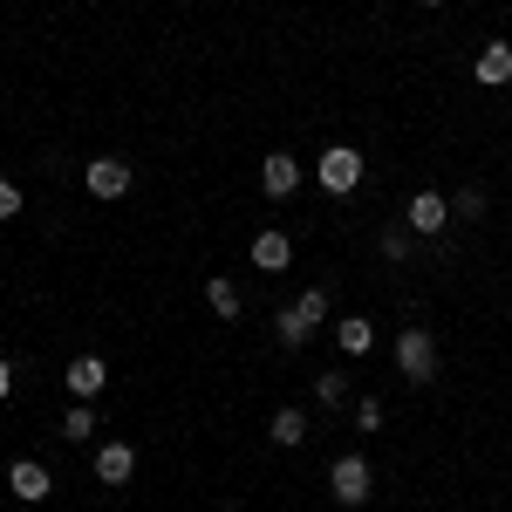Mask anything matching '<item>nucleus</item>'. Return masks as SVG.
<instances>
[{
	"label": "nucleus",
	"mask_w": 512,
	"mask_h": 512,
	"mask_svg": "<svg viewBox=\"0 0 512 512\" xmlns=\"http://www.w3.org/2000/svg\"><path fill=\"white\" fill-rule=\"evenodd\" d=\"M424 7H444V0H424Z\"/></svg>",
	"instance_id": "23"
},
{
	"label": "nucleus",
	"mask_w": 512,
	"mask_h": 512,
	"mask_svg": "<svg viewBox=\"0 0 512 512\" xmlns=\"http://www.w3.org/2000/svg\"><path fill=\"white\" fill-rule=\"evenodd\" d=\"M335 342H342V355H369L376 349V321L369 315H342L335 321Z\"/></svg>",
	"instance_id": "13"
},
{
	"label": "nucleus",
	"mask_w": 512,
	"mask_h": 512,
	"mask_svg": "<svg viewBox=\"0 0 512 512\" xmlns=\"http://www.w3.org/2000/svg\"><path fill=\"white\" fill-rule=\"evenodd\" d=\"M287 260H294V239L280 233V226H267V233L253 239V267H260V274H280Z\"/></svg>",
	"instance_id": "11"
},
{
	"label": "nucleus",
	"mask_w": 512,
	"mask_h": 512,
	"mask_svg": "<svg viewBox=\"0 0 512 512\" xmlns=\"http://www.w3.org/2000/svg\"><path fill=\"white\" fill-rule=\"evenodd\" d=\"M315 396H321V403H328V410H342V403H349V376H342V369H321Z\"/></svg>",
	"instance_id": "17"
},
{
	"label": "nucleus",
	"mask_w": 512,
	"mask_h": 512,
	"mask_svg": "<svg viewBox=\"0 0 512 512\" xmlns=\"http://www.w3.org/2000/svg\"><path fill=\"white\" fill-rule=\"evenodd\" d=\"M478 82H485V89L512 82V41H485V48H478Z\"/></svg>",
	"instance_id": "12"
},
{
	"label": "nucleus",
	"mask_w": 512,
	"mask_h": 512,
	"mask_svg": "<svg viewBox=\"0 0 512 512\" xmlns=\"http://www.w3.org/2000/svg\"><path fill=\"white\" fill-rule=\"evenodd\" d=\"M321 185L335 198H349L355 185H362V151H349V144H328L321 151Z\"/></svg>",
	"instance_id": "4"
},
{
	"label": "nucleus",
	"mask_w": 512,
	"mask_h": 512,
	"mask_svg": "<svg viewBox=\"0 0 512 512\" xmlns=\"http://www.w3.org/2000/svg\"><path fill=\"white\" fill-rule=\"evenodd\" d=\"M451 212H458V219H485V192H478V185H465V192L451 198Z\"/></svg>",
	"instance_id": "18"
},
{
	"label": "nucleus",
	"mask_w": 512,
	"mask_h": 512,
	"mask_svg": "<svg viewBox=\"0 0 512 512\" xmlns=\"http://www.w3.org/2000/svg\"><path fill=\"white\" fill-rule=\"evenodd\" d=\"M396 369H403V383H431V376H437L431 328H403V335H396Z\"/></svg>",
	"instance_id": "2"
},
{
	"label": "nucleus",
	"mask_w": 512,
	"mask_h": 512,
	"mask_svg": "<svg viewBox=\"0 0 512 512\" xmlns=\"http://www.w3.org/2000/svg\"><path fill=\"white\" fill-rule=\"evenodd\" d=\"M62 383H69V396H76V403H89V396L110 383V362H103V355H76V362L62 369Z\"/></svg>",
	"instance_id": "7"
},
{
	"label": "nucleus",
	"mask_w": 512,
	"mask_h": 512,
	"mask_svg": "<svg viewBox=\"0 0 512 512\" xmlns=\"http://www.w3.org/2000/svg\"><path fill=\"white\" fill-rule=\"evenodd\" d=\"M14 390V362H7V355H0V396Z\"/></svg>",
	"instance_id": "22"
},
{
	"label": "nucleus",
	"mask_w": 512,
	"mask_h": 512,
	"mask_svg": "<svg viewBox=\"0 0 512 512\" xmlns=\"http://www.w3.org/2000/svg\"><path fill=\"white\" fill-rule=\"evenodd\" d=\"M96 424H103V417H96L89 403H69V417H62L55 431H62V444H89V437H96Z\"/></svg>",
	"instance_id": "14"
},
{
	"label": "nucleus",
	"mask_w": 512,
	"mask_h": 512,
	"mask_svg": "<svg viewBox=\"0 0 512 512\" xmlns=\"http://www.w3.org/2000/svg\"><path fill=\"white\" fill-rule=\"evenodd\" d=\"M403 226H410V233H444V226H451V198L444 192H417L410 205H403Z\"/></svg>",
	"instance_id": "5"
},
{
	"label": "nucleus",
	"mask_w": 512,
	"mask_h": 512,
	"mask_svg": "<svg viewBox=\"0 0 512 512\" xmlns=\"http://www.w3.org/2000/svg\"><path fill=\"white\" fill-rule=\"evenodd\" d=\"M260 192L267 198H294L301 192V164H294V151H267V164H260Z\"/></svg>",
	"instance_id": "6"
},
{
	"label": "nucleus",
	"mask_w": 512,
	"mask_h": 512,
	"mask_svg": "<svg viewBox=\"0 0 512 512\" xmlns=\"http://www.w3.org/2000/svg\"><path fill=\"white\" fill-rule=\"evenodd\" d=\"M205 301H212V315H219V321H239V287H233V280H205Z\"/></svg>",
	"instance_id": "16"
},
{
	"label": "nucleus",
	"mask_w": 512,
	"mask_h": 512,
	"mask_svg": "<svg viewBox=\"0 0 512 512\" xmlns=\"http://www.w3.org/2000/svg\"><path fill=\"white\" fill-rule=\"evenodd\" d=\"M355 431H383V403H376V396L355 403Z\"/></svg>",
	"instance_id": "19"
},
{
	"label": "nucleus",
	"mask_w": 512,
	"mask_h": 512,
	"mask_svg": "<svg viewBox=\"0 0 512 512\" xmlns=\"http://www.w3.org/2000/svg\"><path fill=\"white\" fill-rule=\"evenodd\" d=\"M82 185H89V198H123L130 192V164L123 158H96L89 171H82Z\"/></svg>",
	"instance_id": "8"
},
{
	"label": "nucleus",
	"mask_w": 512,
	"mask_h": 512,
	"mask_svg": "<svg viewBox=\"0 0 512 512\" xmlns=\"http://www.w3.org/2000/svg\"><path fill=\"white\" fill-rule=\"evenodd\" d=\"M267 437H274V444H287V451H294V444H301V437H308V417H301V410H274V424H267Z\"/></svg>",
	"instance_id": "15"
},
{
	"label": "nucleus",
	"mask_w": 512,
	"mask_h": 512,
	"mask_svg": "<svg viewBox=\"0 0 512 512\" xmlns=\"http://www.w3.org/2000/svg\"><path fill=\"white\" fill-rule=\"evenodd\" d=\"M369 485H376L369 458H335V465H328V492H335V506H362Z\"/></svg>",
	"instance_id": "3"
},
{
	"label": "nucleus",
	"mask_w": 512,
	"mask_h": 512,
	"mask_svg": "<svg viewBox=\"0 0 512 512\" xmlns=\"http://www.w3.org/2000/svg\"><path fill=\"white\" fill-rule=\"evenodd\" d=\"M321 321H328V287H308V294H301V301H294V308H280V342H287V349H301V342H308V335H315Z\"/></svg>",
	"instance_id": "1"
},
{
	"label": "nucleus",
	"mask_w": 512,
	"mask_h": 512,
	"mask_svg": "<svg viewBox=\"0 0 512 512\" xmlns=\"http://www.w3.org/2000/svg\"><path fill=\"white\" fill-rule=\"evenodd\" d=\"M7 485H14V499H28V506H41V499L55 492V478H48V465H35V458H21V465L7 472Z\"/></svg>",
	"instance_id": "10"
},
{
	"label": "nucleus",
	"mask_w": 512,
	"mask_h": 512,
	"mask_svg": "<svg viewBox=\"0 0 512 512\" xmlns=\"http://www.w3.org/2000/svg\"><path fill=\"white\" fill-rule=\"evenodd\" d=\"M14 212H21V185H14V178H0V219H14Z\"/></svg>",
	"instance_id": "21"
},
{
	"label": "nucleus",
	"mask_w": 512,
	"mask_h": 512,
	"mask_svg": "<svg viewBox=\"0 0 512 512\" xmlns=\"http://www.w3.org/2000/svg\"><path fill=\"white\" fill-rule=\"evenodd\" d=\"M130 472H137V451H130L123 437L96 444V478H103V485H130Z\"/></svg>",
	"instance_id": "9"
},
{
	"label": "nucleus",
	"mask_w": 512,
	"mask_h": 512,
	"mask_svg": "<svg viewBox=\"0 0 512 512\" xmlns=\"http://www.w3.org/2000/svg\"><path fill=\"white\" fill-rule=\"evenodd\" d=\"M383 260H410V239H403V226H383Z\"/></svg>",
	"instance_id": "20"
}]
</instances>
